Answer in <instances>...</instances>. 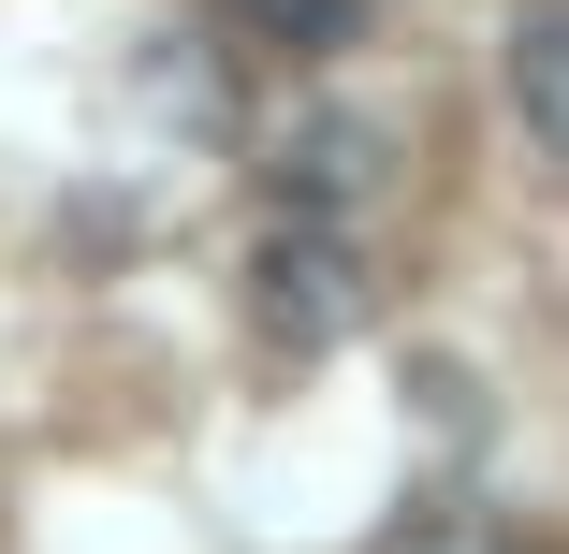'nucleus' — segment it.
<instances>
[{
	"label": "nucleus",
	"instance_id": "3",
	"mask_svg": "<svg viewBox=\"0 0 569 554\" xmlns=\"http://www.w3.org/2000/svg\"><path fill=\"white\" fill-rule=\"evenodd\" d=\"M511 118L540 132V161H569V0H540L511 30Z\"/></svg>",
	"mask_w": 569,
	"mask_h": 554
},
{
	"label": "nucleus",
	"instance_id": "4",
	"mask_svg": "<svg viewBox=\"0 0 569 554\" xmlns=\"http://www.w3.org/2000/svg\"><path fill=\"white\" fill-rule=\"evenodd\" d=\"M234 30H249V44H292V59H321V44H351V0H234Z\"/></svg>",
	"mask_w": 569,
	"mask_h": 554
},
{
	"label": "nucleus",
	"instance_id": "1",
	"mask_svg": "<svg viewBox=\"0 0 569 554\" xmlns=\"http://www.w3.org/2000/svg\"><path fill=\"white\" fill-rule=\"evenodd\" d=\"M366 249H351V219H292L278 204V234L249 249V321H263V351H336V336H366Z\"/></svg>",
	"mask_w": 569,
	"mask_h": 554
},
{
	"label": "nucleus",
	"instance_id": "2",
	"mask_svg": "<svg viewBox=\"0 0 569 554\" xmlns=\"http://www.w3.org/2000/svg\"><path fill=\"white\" fill-rule=\"evenodd\" d=\"M263 190H278L292 219H366V204L395 190V132H380V118H351V102H321V118H292V132H278Z\"/></svg>",
	"mask_w": 569,
	"mask_h": 554
}]
</instances>
